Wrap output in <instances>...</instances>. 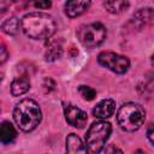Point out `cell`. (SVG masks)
Masks as SVG:
<instances>
[{
    "label": "cell",
    "instance_id": "6da1fadb",
    "mask_svg": "<svg viewBox=\"0 0 154 154\" xmlns=\"http://www.w3.org/2000/svg\"><path fill=\"white\" fill-rule=\"evenodd\" d=\"M20 22L23 32L30 38L35 40L49 38L57 29V24L53 17L42 12L25 14Z\"/></svg>",
    "mask_w": 154,
    "mask_h": 154
},
{
    "label": "cell",
    "instance_id": "7a4b0ae2",
    "mask_svg": "<svg viewBox=\"0 0 154 154\" xmlns=\"http://www.w3.org/2000/svg\"><path fill=\"white\" fill-rule=\"evenodd\" d=\"M41 108L32 99H24L19 101L13 109V119L18 128L23 131L34 130L41 122Z\"/></svg>",
    "mask_w": 154,
    "mask_h": 154
},
{
    "label": "cell",
    "instance_id": "3957f363",
    "mask_svg": "<svg viewBox=\"0 0 154 154\" xmlns=\"http://www.w3.org/2000/svg\"><path fill=\"white\" fill-rule=\"evenodd\" d=\"M146 118L143 107L135 102H126L117 112V122L119 126L128 132L136 131L141 128Z\"/></svg>",
    "mask_w": 154,
    "mask_h": 154
},
{
    "label": "cell",
    "instance_id": "277c9868",
    "mask_svg": "<svg viewBox=\"0 0 154 154\" xmlns=\"http://www.w3.org/2000/svg\"><path fill=\"white\" fill-rule=\"evenodd\" d=\"M111 124L103 120L95 122L90 125L85 135V147L89 153H99L102 150L111 134Z\"/></svg>",
    "mask_w": 154,
    "mask_h": 154
},
{
    "label": "cell",
    "instance_id": "5b68a950",
    "mask_svg": "<svg viewBox=\"0 0 154 154\" xmlns=\"http://www.w3.org/2000/svg\"><path fill=\"white\" fill-rule=\"evenodd\" d=\"M77 37L81 43L88 48L100 46L106 38V29L101 23H90L82 25L77 31Z\"/></svg>",
    "mask_w": 154,
    "mask_h": 154
},
{
    "label": "cell",
    "instance_id": "8992f818",
    "mask_svg": "<svg viewBox=\"0 0 154 154\" xmlns=\"http://www.w3.org/2000/svg\"><path fill=\"white\" fill-rule=\"evenodd\" d=\"M97 61L103 67L116 72V73H125L129 70L130 61L126 57L117 54L114 52H102L97 57Z\"/></svg>",
    "mask_w": 154,
    "mask_h": 154
},
{
    "label": "cell",
    "instance_id": "52a82bcc",
    "mask_svg": "<svg viewBox=\"0 0 154 154\" xmlns=\"http://www.w3.org/2000/svg\"><path fill=\"white\" fill-rule=\"evenodd\" d=\"M64 112H65V119L70 125L81 129L87 124V120H88L87 113L81 108L72 105H67Z\"/></svg>",
    "mask_w": 154,
    "mask_h": 154
},
{
    "label": "cell",
    "instance_id": "ba28073f",
    "mask_svg": "<svg viewBox=\"0 0 154 154\" xmlns=\"http://www.w3.org/2000/svg\"><path fill=\"white\" fill-rule=\"evenodd\" d=\"M91 0H67L65 4V13L70 18L83 14L90 6Z\"/></svg>",
    "mask_w": 154,
    "mask_h": 154
},
{
    "label": "cell",
    "instance_id": "9c48e42d",
    "mask_svg": "<svg viewBox=\"0 0 154 154\" xmlns=\"http://www.w3.org/2000/svg\"><path fill=\"white\" fill-rule=\"evenodd\" d=\"M116 109V102L112 99H105L96 103V106L93 109V114L99 119H106L109 118Z\"/></svg>",
    "mask_w": 154,
    "mask_h": 154
},
{
    "label": "cell",
    "instance_id": "30bf717a",
    "mask_svg": "<svg viewBox=\"0 0 154 154\" xmlns=\"http://www.w3.org/2000/svg\"><path fill=\"white\" fill-rule=\"evenodd\" d=\"M30 89V81L26 76H20L13 79L11 83V94L13 96H19L25 94Z\"/></svg>",
    "mask_w": 154,
    "mask_h": 154
},
{
    "label": "cell",
    "instance_id": "8fae6325",
    "mask_svg": "<svg viewBox=\"0 0 154 154\" xmlns=\"http://www.w3.org/2000/svg\"><path fill=\"white\" fill-rule=\"evenodd\" d=\"M66 152L75 154V153H85L87 152V147L83 144L82 140L75 135V134H70L66 138Z\"/></svg>",
    "mask_w": 154,
    "mask_h": 154
},
{
    "label": "cell",
    "instance_id": "7c38bea8",
    "mask_svg": "<svg viewBox=\"0 0 154 154\" xmlns=\"http://www.w3.org/2000/svg\"><path fill=\"white\" fill-rule=\"evenodd\" d=\"M17 136V131L14 126L10 122H4L0 126V141L4 144L11 143Z\"/></svg>",
    "mask_w": 154,
    "mask_h": 154
},
{
    "label": "cell",
    "instance_id": "4fadbf2b",
    "mask_svg": "<svg viewBox=\"0 0 154 154\" xmlns=\"http://www.w3.org/2000/svg\"><path fill=\"white\" fill-rule=\"evenodd\" d=\"M105 7L109 13L119 14V13H123L124 11L128 10L129 1L128 0H106Z\"/></svg>",
    "mask_w": 154,
    "mask_h": 154
},
{
    "label": "cell",
    "instance_id": "5bb4252c",
    "mask_svg": "<svg viewBox=\"0 0 154 154\" xmlns=\"http://www.w3.org/2000/svg\"><path fill=\"white\" fill-rule=\"evenodd\" d=\"M1 29L4 32L8 35H16L19 31V29H22V22H19L17 17H10L2 22Z\"/></svg>",
    "mask_w": 154,
    "mask_h": 154
},
{
    "label": "cell",
    "instance_id": "9a60e30c",
    "mask_svg": "<svg viewBox=\"0 0 154 154\" xmlns=\"http://www.w3.org/2000/svg\"><path fill=\"white\" fill-rule=\"evenodd\" d=\"M61 46L58 42H51L47 46V51H46V60L48 61H54L58 58H60L61 55Z\"/></svg>",
    "mask_w": 154,
    "mask_h": 154
},
{
    "label": "cell",
    "instance_id": "2e32d148",
    "mask_svg": "<svg viewBox=\"0 0 154 154\" xmlns=\"http://www.w3.org/2000/svg\"><path fill=\"white\" fill-rule=\"evenodd\" d=\"M153 17H154V12L150 8H141L134 14V22L142 25V24L150 22Z\"/></svg>",
    "mask_w": 154,
    "mask_h": 154
},
{
    "label": "cell",
    "instance_id": "e0dca14e",
    "mask_svg": "<svg viewBox=\"0 0 154 154\" xmlns=\"http://www.w3.org/2000/svg\"><path fill=\"white\" fill-rule=\"evenodd\" d=\"M78 91H79L81 96H82L84 100H87V101H91V100H94L95 96H96V91H95L91 87H88V85H81V87L78 88Z\"/></svg>",
    "mask_w": 154,
    "mask_h": 154
},
{
    "label": "cell",
    "instance_id": "ac0fdd59",
    "mask_svg": "<svg viewBox=\"0 0 154 154\" xmlns=\"http://www.w3.org/2000/svg\"><path fill=\"white\" fill-rule=\"evenodd\" d=\"M34 6L40 10H47L52 6L51 0H34Z\"/></svg>",
    "mask_w": 154,
    "mask_h": 154
},
{
    "label": "cell",
    "instance_id": "d6986e66",
    "mask_svg": "<svg viewBox=\"0 0 154 154\" xmlns=\"http://www.w3.org/2000/svg\"><path fill=\"white\" fill-rule=\"evenodd\" d=\"M147 137L152 144H154V124H150L147 129Z\"/></svg>",
    "mask_w": 154,
    "mask_h": 154
},
{
    "label": "cell",
    "instance_id": "ffe728a7",
    "mask_svg": "<svg viewBox=\"0 0 154 154\" xmlns=\"http://www.w3.org/2000/svg\"><path fill=\"white\" fill-rule=\"evenodd\" d=\"M0 58H1V64L5 63V60H6V58H7V52H6V48H5L4 46L1 47V55H0Z\"/></svg>",
    "mask_w": 154,
    "mask_h": 154
},
{
    "label": "cell",
    "instance_id": "44dd1931",
    "mask_svg": "<svg viewBox=\"0 0 154 154\" xmlns=\"http://www.w3.org/2000/svg\"><path fill=\"white\" fill-rule=\"evenodd\" d=\"M152 64H153V66H154V53H153V55H152Z\"/></svg>",
    "mask_w": 154,
    "mask_h": 154
},
{
    "label": "cell",
    "instance_id": "7402d4cb",
    "mask_svg": "<svg viewBox=\"0 0 154 154\" xmlns=\"http://www.w3.org/2000/svg\"><path fill=\"white\" fill-rule=\"evenodd\" d=\"M153 1H154V0H153Z\"/></svg>",
    "mask_w": 154,
    "mask_h": 154
}]
</instances>
